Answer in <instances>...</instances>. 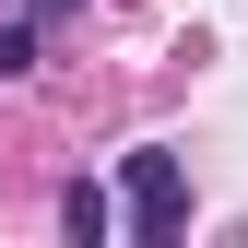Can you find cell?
<instances>
[{"mask_svg":"<svg viewBox=\"0 0 248 248\" xmlns=\"http://www.w3.org/2000/svg\"><path fill=\"white\" fill-rule=\"evenodd\" d=\"M118 201H130V236H177V225H189V177H177V154H166V142L118 154Z\"/></svg>","mask_w":248,"mask_h":248,"instance_id":"1","label":"cell"},{"mask_svg":"<svg viewBox=\"0 0 248 248\" xmlns=\"http://www.w3.org/2000/svg\"><path fill=\"white\" fill-rule=\"evenodd\" d=\"M36 36H47V12L36 24H0V71H36Z\"/></svg>","mask_w":248,"mask_h":248,"instance_id":"3","label":"cell"},{"mask_svg":"<svg viewBox=\"0 0 248 248\" xmlns=\"http://www.w3.org/2000/svg\"><path fill=\"white\" fill-rule=\"evenodd\" d=\"M36 12H47V24H59V12H71V0H36Z\"/></svg>","mask_w":248,"mask_h":248,"instance_id":"4","label":"cell"},{"mask_svg":"<svg viewBox=\"0 0 248 248\" xmlns=\"http://www.w3.org/2000/svg\"><path fill=\"white\" fill-rule=\"evenodd\" d=\"M59 225H71L83 248H107V236H118V201L95 189V177H71V189H59Z\"/></svg>","mask_w":248,"mask_h":248,"instance_id":"2","label":"cell"}]
</instances>
